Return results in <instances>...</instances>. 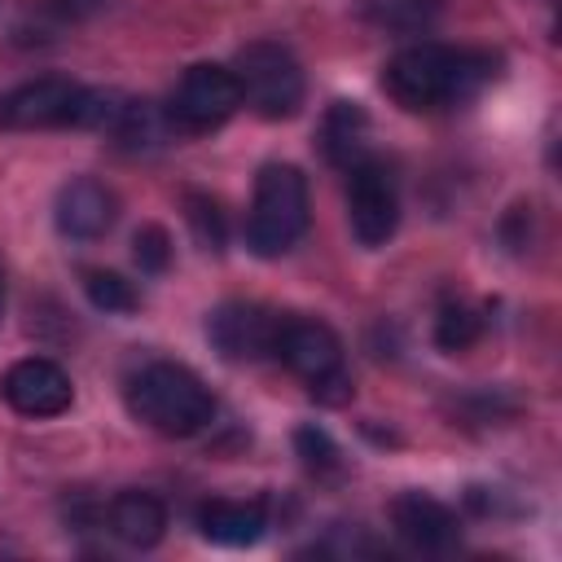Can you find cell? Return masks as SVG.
<instances>
[{"instance_id": "44dd1931", "label": "cell", "mask_w": 562, "mask_h": 562, "mask_svg": "<svg viewBox=\"0 0 562 562\" xmlns=\"http://www.w3.org/2000/svg\"><path fill=\"white\" fill-rule=\"evenodd\" d=\"M294 452L303 457V465H307L312 474H334V470L342 465L338 443H334L329 430H321V426H299V430H294Z\"/></svg>"}, {"instance_id": "5bb4252c", "label": "cell", "mask_w": 562, "mask_h": 562, "mask_svg": "<svg viewBox=\"0 0 562 562\" xmlns=\"http://www.w3.org/2000/svg\"><path fill=\"white\" fill-rule=\"evenodd\" d=\"M105 522H110V531H114L123 544H132V549H154V544L162 540V531H167V505H162L154 492L127 487V492H119V496L110 501Z\"/></svg>"}, {"instance_id": "277c9868", "label": "cell", "mask_w": 562, "mask_h": 562, "mask_svg": "<svg viewBox=\"0 0 562 562\" xmlns=\"http://www.w3.org/2000/svg\"><path fill=\"white\" fill-rule=\"evenodd\" d=\"M307 176L294 162H263L246 211V246L259 259L285 255L307 233Z\"/></svg>"}, {"instance_id": "6da1fadb", "label": "cell", "mask_w": 562, "mask_h": 562, "mask_svg": "<svg viewBox=\"0 0 562 562\" xmlns=\"http://www.w3.org/2000/svg\"><path fill=\"white\" fill-rule=\"evenodd\" d=\"M492 57L452 44H408L382 66V88L404 110H443L474 97L492 79Z\"/></svg>"}, {"instance_id": "4fadbf2b", "label": "cell", "mask_w": 562, "mask_h": 562, "mask_svg": "<svg viewBox=\"0 0 562 562\" xmlns=\"http://www.w3.org/2000/svg\"><path fill=\"white\" fill-rule=\"evenodd\" d=\"M198 531L211 544H224V549L255 544L268 531V501L263 496H250V501H224V496H215V501L198 505Z\"/></svg>"}, {"instance_id": "3957f363", "label": "cell", "mask_w": 562, "mask_h": 562, "mask_svg": "<svg viewBox=\"0 0 562 562\" xmlns=\"http://www.w3.org/2000/svg\"><path fill=\"white\" fill-rule=\"evenodd\" d=\"M119 110L114 92L83 88L61 75L26 79L0 92V132H57V127H110Z\"/></svg>"}, {"instance_id": "8992f818", "label": "cell", "mask_w": 562, "mask_h": 562, "mask_svg": "<svg viewBox=\"0 0 562 562\" xmlns=\"http://www.w3.org/2000/svg\"><path fill=\"white\" fill-rule=\"evenodd\" d=\"M237 110H241L237 75L233 66H215V61L189 66L167 97V119L176 132H215Z\"/></svg>"}, {"instance_id": "7402d4cb", "label": "cell", "mask_w": 562, "mask_h": 562, "mask_svg": "<svg viewBox=\"0 0 562 562\" xmlns=\"http://www.w3.org/2000/svg\"><path fill=\"white\" fill-rule=\"evenodd\" d=\"M132 259L149 277L167 272V263H171V237H167V228L162 224H140L136 237H132Z\"/></svg>"}, {"instance_id": "2e32d148", "label": "cell", "mask_w": 562, "mask_h": 562, "mask_svg": "<svg viewBox=\"0 0 562 562\" xmlns=\"http://www.w3.org/2000/svg\"><path fill=\"white\" fill-rule=\"evenodd\" d=\"M105 132H110L123 149L140 154V149L162 145L176 127H171V119H167V105H154V101H119V110H114V119H110Z\"/></svg>"}, {"instance_id": "603a6c76", "label": "cell", "mask_w": 562, "mask_h": 562, "mask_svg": "<svg viewBox=\"0 0 562 562\" xmlns=\"http://www.w3.org/2000/svg\"><path fill=\"white\" fill-rule=\"evenodd\" d=\"M0 321H4V294H0Z\"/></svg>"}, {"instance_id": "e0dca14e", "label": "cell", "mask_w": 562, "mask_h": 562, "mask_svg": "<svg viewBox=\"0 0 562 562\" xmlns=\"http://www.w3.org/2000/svg\"><path fill=\"white\" fill-rule=\"evenodd\" d=\"M439 9H443V0H364V18L378 31H395V35L430 31Z\"/></svg>"}, {"instance_id": "52a82bcc", "label": "cell", "mask_w": 562, "mask_h": 562, "mask_svg": "<svg viewBox=\"0 0 562 562\" xmlns=\"http://www.w3.org/2000/svg\"><path fill=\"white\" fill-rule=\"evenodd\" d=\"M347 224L351 237L369 250L386 246L400 228V189L378 158H360L356 167H347Z\"/></svg>"}, {"instance_id": "8fae6325", "label": "cell", "mask_w": 562, "mask_h": 562, "mask_svg": "<svg viewBox=\"0 0 562 562\" xmlns=\"http://www.w3.org/2000/svg\"><path fill=\"white\" fill-rule=\"evenodd\" d=\"M391 527L417 553H452L461 544L457 514L443 501L426 496V492H400L391 501Z\"/></svg>"}, {"instance_id": "7c38bea8", "label": "cell", "mask_w": 562, "mask_h": 562, "mask_svg": "<svg viewBox=\"0 0 562 562\" xmlns=\"http://www.w3.org/2000/svg\"><path fill=\"white\" fill-rule=\"evenodd\" d=\"M114 215H119V202L114 193L92 180V176H75L57 189V202H53V220L61 228V237L70 241H92V237H105L114 228Z\"/></svg>"}, {"instance_id": "7a4b0ae2", "label": "cell", "mask_w": 562, "mask_h": 562, "mask_svg": "<svg viewBox=\"0 0 562 562\" xmlns=\"http://www.w3.org/2000/svg\"><path fill=\"white\" fill-rule=\"evenodd\" d=\"M123 400H127L136 422H145L149 430H158L167 439H189V435H198V430H206L215 422L211 386L189 364H176V360L140 364L127 378Z\"/></svg>"}, {"instance_id": "5b68a950", "label": "cell", "mask_w": 562, "mask_h": 562, "mask_svg": "<svg viewBox=\"0 0 562 562\" xmlns=\"http://www.w3.org/2000/svg\"><path fill=\"white\" fill-rule=\"evenodd\" d=\"M233 75L241 88V105H250L259 119H294L303 97H307V79L299 57L277 44V40H255L246 48H237L233 57Z\"/></svg>"}, {"instance_id": "d6986e66", "label": "cell", "mask_w": 562, "mask_h": 562, "mask_svg": "<svg viewBox=\"0 0 562 562\" xmlns=\"http://www.w3.org/2000/svg\"><path fill=\"white\" fill-rule=\"evenodd\" d=\"M184 220H189L193 237H198L206 250L220 255V250L228 246V220H224V206H220L211 193L189 189V193H184Z\"/></svg>"}, {"instance_id": "ffe728a7", "label": "cell", "mask_w": 562, "mask_h": 562, "mask_svg": "<svg viewBox=\"0 0 562 562\" xmlns=\"http://www.w3.org/2000/svg\"><path fill=\"white\" fill-rule=\"evenodd\" d=\"M479 334H483V316H479L470 303L448 299V303L439 307V316H435V342H439L443 351H465Z\"/></svg>"}, {"instance_id": "ba28073f", "label": "cell", "mask_w": 562, "mask_h": 562, "mask_svg": "<svg viewBox=\"0 0 562 562\" xmlns=\"http://www.w3.org/2000/svg\"><path fill=\"white\" fill-rule=\"evenodd\" d=\"M281 329V312L263 307V303H246V299H228L206 316V338L211 347L233 360V364H255L272 356Z\"/></svg>"}, {"instance_id": "9a60e30c", "label": "cell", "mask_w": 562, "mask_h": 562, "mask_svg": "<svg viewBox=\"0 0 562 562\" xmlns=\"http://www.w3.org/2000/svg\"><path fill=\"white\" fill-rule=\"evenodd\" d=\"M321 149L334 167H356L360 158H369V119L356 101H334L325 123H321Z\"/></svg>"}, {"instance_id": "30bf717a", "label": "cell", "mask_w": 562, "mask_h": 562, "mask_svg": "<svg viewBox=\"0 0 562 562\" xmlns=\"http://www.w3.org/2000/svg\"><path fill=\"white\" fill-rule=\"evenodd\" d=\"M272 360H281L290 373H299L307 386L342 369V342L338 334L316 316H281Z\"/></svg>"}, {"instance_id": "ac0fdd59", "label": "cell", "mask_w": 562, "mask_h": 562, "mask_svg": "<svg viewBox=\"0 0 562 562\" xmlns=\"http://www.w3.org/2000/svg\"><path fill=\"white\" fill-rule=\"evenodd\" d=\"M83 294H88V303H92L97 312H105V316L136 312V303H140L136 285H132L127 277H119V272H105V268L83 272Z\"/></svg>"}, {"instance_id": "9c48e42d", "label": "cell", "mask_w": 562, "mask_h": 562, "mask_svg": "<svg viewBox=\"0 0 562 562\" xmlns=\"http://www.w3.org/2000/svg\"><path fill=\"white\" fill-rule=\"evenodd\" d=\"M0 400L22 417H57L70 408V373L48 356H22L0 373Z\"/></svg>"}]
</instances>
